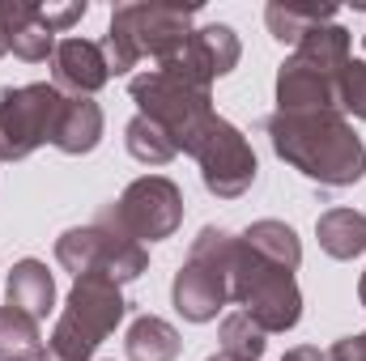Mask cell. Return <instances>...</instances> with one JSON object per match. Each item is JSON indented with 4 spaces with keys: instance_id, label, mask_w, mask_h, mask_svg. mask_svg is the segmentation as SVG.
Here are the masks:
<instances>
[{
    "instance_id": "1",
    "label": "cell",
    "mask_w": 366,
    "mask_h": 361,
    "mask_svg": "<svg viewBox=\"0 0 366 361\" xmlns=\"http://www.w3.org/2000/svg\"><path fill=\"white\" fill-rule=\"evenodd\" d=\"M273 153L290 162L298 175L320 187H354L366 175V145L341 111H307L285 115L273 111L264 119Z\"/></svg>"
},
{
    "instance_id": "2",
    "label": "cell",
    "mask_w": 366,
    "mask_h": 361,
    "mask_svg": "<svg viewBox=\"0 0 366 361\" xmlns=\"http://www.w3.org/2000/svg\"><path fill=\"white\" fill-rule=\"evenodd\" d=\"M192 21H196V4H119L107 21V34H102V51H107V64L111 73H128L137 68L141 60H167L175 56L187 34H192Z\"/></svg>"
},
{
    "instance_id": "3",
    "label": "cell",
    "mask_w": 366,
    "mask_h": 361,
    "mask_svg": "<svg viewBox=\"0 0 366 361\" xmlns=\"http://www.w3.org/2000/svg\"><path fill=\"white\" fill-rule=\"evenodd\" d=\"M128 302L111 276H77L69 289V302L56 319V332L47 336L43 361H94L98 345L124 323Z\"/></svg>"
},
{
    "instance_id": "4",
    "label": "cell",
    "mask_w": 366,
    "mask_h": 361,
    "mask_svg": "<svg viewBox=\"0 0 366 361\" xmlns=\"http://www.w3.org/2000/svg\"><path fill=\"white\" fill-rule=\"evenodd\" d=\"M234 247H239V238L217 230V225H204L192 238L187 264L175 272V285H171V302H175V310L187 323H213L217 310L230 302Z\"/></svg>"
},
{
    "instance_id": "5",
    "label": "cell",
    "mask_w": 366,
    "mask_h": 361,
    "mask_svg": "<svg viewBox=\"0 0 366 361\" xmlns=\"http://www.w3.org/2000/svg\"><path fill=\"white\" fill-rule=\"evenodd\" d=\"M230 302H239L243 315L252 323H260L269 336L298 327V319H302V293H298L294 272L260 260L243 238H239L234 264H230Z\"/></svg>"
},
{
    "instance_id": "6",
    "label": "cell",
    "mask_w": 366,
    "mask_h": 361,
    "mask_svg": "<svg viewBox=\"0 0 366 361\" xmlns=\"http://www.w3.org/2000/svg\"><path fill=\"white\" fill-rule=\"evenodd\" d=\"M56 260L60 268L77 276H111L115 285L137 280L141 272L149 268V251L145 243H137L132 234H124L107 213H98L90 225H73L56 238Z\"/></svg>"
},
{
    "instance_id": "7",
    "label": "cell",
    "mask_w": 366,
    "mask_h": 361,
    "mask_svg": "<svg viewBox=\"0 0 366 361\" xmlns=\"http://www.w3.org/2000/svg\"><path fill=\"white\" fill-rule=\"evenodd\" d=\"M128 93H132V102H137V115L154 119V123L179 145V153H192V149H196L200 132H204L209 119L217 115V111H213V93L196 90V86H187L179 77L162 73V68L137 73V77L128 81Z\"/></svg>"
},
{
    "instance_id": "8",
    "label": "cell",
    "mask_w": 366,
    "mask_h": 361,
    "mask_svg": "<svg viewBox=\"0 0 366 361\" xmlns=\"http://www.w3.org/2000/svg\"><path fill=\"white\" fill-rule=\"evenodd\" d=\"M60 106H64V93L51 81L0 90V158L4 162H21L39 145H51Z\"/></svg>"
},
{
    "instance_id": "9",
    "label": "cell",
    "mask_w": 366,
    "mask_h": 361,
    "mask_svg": "<svg viewBox=\"0 0 366 361\" xmlns=\"http://www.w3.org/2000/svg\"><path fill=\"white\" fill-rule=\"evenodd\" d=\"M192 158L200 162V179L209 187V195L217 200H239L252 191V183L260 175V162H256V149L252 141L222 115L209 119V128L200 132Z\"/></svg>"
},
{
    "instance_id": "10",
    "label": "cell",
    "mask_w": 366,
    "mask_h": 361,
    "mask_svg": "<svg viewBox=\"0 0 366 361\" xmlns=\"http://www.w3.org/2000/svg\"><path fill=\"white\" fill-rule=\"evenodd\" d=\"M102 213L137 243H162L183 225V191L167 175H141Z\"/></svg>"
},
{
    "instance_id": "11",
    "label": "cell",
    "mask_w": 366,
    "mask_h": 361,
    "mask_svg": "<svg viewBox=\"0 0 366 361\" xmlns=\"http://www.w3.org/2000/svg\"><path fill=\"white\" fill-rule=\"evenodd\" d=\"M239 56H243L239 34H234L230 26L213 21V26L192 30V34H187V43H183L175 56H167L158 68H162V73H171V77H179V81H187V86H196V90H209L217 77L234 73Z\"/></svg>"
},
{
    "instance_id": "12",
    "label": "cell",
    "mask_w": 366,
    "mask_h": 361,
    "mask_svg": "<svg viewBox=\"0 0 366 361\" xmlns=\"http://www.w3.org/2000/svg\"><path fill=\"white\" fill-rule=\"evenodd\" d=\"M337 77L311 60H302L298 51L285 56V64L277 68V111L285 115H307V111H341L337 106Z\"/></svg>"
},
{
    "instance_id": "13",
    "label": "cell",
    "mask_w": 366,
    "mask_h": 361,
    "mask_svg": "<svg viewBox=\"0 0 366 361\" xmlns=\"http://www.w3.org/2000/svg\"><path fill=\"white\" fill-rule=\"evenodd\" d=\"M111 81V64L102 43L90 39H60L51 51V86L64 98H94Z\"/></svg>"
},
{
    "instance_id": "14",
    "label": "cell",
    "mask_w": 366,
    "mask_h": 361,
    "mask_svg": "<svg viewBox=\"0 0 366 361\" xmlns=\"http://www.w3.org/2000/svg\"><path fill=\"white\" fill-rule=\"evenodd\" d=\"M0 34L9 51L30 64L56 51V30L43 21V4H30V0H0Z\"/></svg>"
},
{
    "instance_id": "15",
    "label": "cell",
    "mask_w": 366,
    "mask_h": 361,
    "mask_svg": "<svg viewBox=\"0 0 366 361\" xmlns=\"http://www.w3.org/2000/svg\"><path fill=\"white\" fill-rule=\"evenodd\" d=\"M98 141H102V106L94 98H64L51 145L69 158H81V153L98 149Z\"/></svg>"
},
{
    "instance_id": "16",
    "label": "cell",
    "mask_w": 366,
    "mask_h": 361,
    "mask_svg": "<svg viewBox=\"0 0 366 361\" xmlns=\"http://www.w3.org/2000/svg\"><path fill=\"white\" fill-rule=\"evenodd\" d=\"M4 306H17L26 310L30 319H47L51 306H56V276L47 272L43 260H17L9 272V302Z\"/></svg>"
},
{
    "instance_id": "17",
    "label": "cell",
    "mask_w": 366,
    "mask_h": 361,
    "mask_svg": "<svg viewBox=\"0 0 366 361\" xmlns=\"http://www.w3.org/2000/svg\"><path fill=\"white\" fill-rule=\"evenodd\" d=\"M320 251L332 260H358L366 251V213L358 208H328L315 221Z\"/></svg>"
},
{
    "instance_id": "18",
    "label": "cell",
    "mask_w": 366,
    "mask_h": 361,
    "mask_svg": "<svg viewBox=\"0 0 366 361\" xmlns=\"http://www.w3.org/2000/svg\"><path fill=\"white\" fill-rule=\"evenodd\" d=\"M179 349H183L179 332L167 319H158V315H137L128 336H124L128 361H175Z\"/></svg>"
},
{
    "instance_id": "19",
    "label": "cell",
    "mask_w": 366,
    "mask_h": 361,
    "mask_svg": "<svg viewBox=\"0 0 366 361\" xmlns=\"http://www.w3.org/2000/svg\"><path fill=\"white\" fill-rule=\"evenodd\" d=\"M239 238H243L260 260H269V264H277V268H285V272H298V264H302V243H298V234H294L285 221H277V217L252 221Z\"/></svg>"
},
{
    "instance_id": "20",
    "label": "cell",
    "mask_w": 366,
    "mask_h": 361,
    "mask_svg": "<svg viewBox=\"0 0 366 361\" xmlns=\"http://www.w3.org/2000/svg\"><path fill=\"white\" fill-rule=\"evenodd\" d=\"M47 345L39 332V319H30L17 306H0V361H43Z\"/></svg>"
},
{
    "instance_id": "21",
    "label": "cell",
    "mask_w": 366,
    "mask_h": 361,
    "mask_svg": "<svg viewBox=\"0 0 366 361\" xmlns=\"http://www.w3.org/2000/svg\"><path fill=\"white\" fill-rule=\"evenodd\" d=\"M332 17H337V4H281V0H273L264 9L269 34H273L277 43H290V47H298L307 30L332 21Z\"/></svg>"
},
{
    "instance_id": "22",
    "label": "cell",
    "mask_w": 366,
    "mask_h": 361,
    "mask_svg": "<svg viewBox=\"0 0 366 361\" xmlns=\"http://www.w3.org/2000/svg\"><path fill=\"white\" fill-rule=\"evenodd\" d=\"M124 149H128L141 166H167V162L179 158V145H175L154 119H145V115H132V119H128V128H124Z\"/></svg>"
},
{
    "instance_id": "23",
    "label": "cell",
    "mask_w": 366,
    "mask_h": 361,
    "mask_svg": "<svg viewBox=\"0 0 366 361\" xmlns=\"http://www.w3.org/2000/svg\"><path fill=\"white\" fill-rule=\"evenodd\" d=\"M294 51H298L302 60H311V64L328 68V73H341V68L350 64V30H345V26H337V21H324V26L307 30V34H302V43H298Z\"/></svg>"
},
{
    "instance_id": "24",
    "label": "cell",
    "mask_w": 366,
    "mask_h": 361,
    "mask_svg": "<svg viewBox=\"0 0 366 361\" xmlns=\"http://www.w3.org/2000/svg\"><path fill=\"white\" fill-rule=\"evenodd\" d=\"M269 332L260 327V323H252L243 310H234V315H226L222 319V327H217V340H222V353H230V357L239 361H260L264 357V340Z\"/></svg>"
},
{
    "instance_id": "25",
    "label": "cell",
    "mask_w": 366,
    "mask_h": 361,
    "mask_svg": "<svg viewBox=\"0 0 366 361\" xmlns=\"http://www.w3.org/2000/svg\"><path fill=\"white\" fill-rule=\"evenodd\" d=\"M337 106L341 115L366 119V60H350L337 77Z\"/></svg>"
},
{
    "instance_id": "26",
    "label": "cell",
    "mask_w": 366,
    "mask_h": 361,
    "mask_svg": "<svg viewBox=\"0 0 366 361\" xmlns=\"http://www.w3.org/2000/svg\"><path fill=\"white\" fill-rule=\"evenodd\" d=\"M90 13V4L86 0H77V4H43V21L60 34V30H69V26H77L81 17Z\"/></svg>"
},
{
    "instance_id": "27",
    "label": "cell",
    "mask_w": 366,
    "mask_h": 361,
    "mask_svg": "<svg viewBox=\"0 0 366 361\" xmlns=\"http://www.w3.org/2000/svg\"><path fill=\"white\" fill-rule=\"evenodd\" d=\"M328 361H366V332L337 340V345H332V353H328Z\"/></svg>"
},
{
    "instance_id": "28",
    "label": "cell",
    "mask_w": 366,
    "mask_h": 361,
    "mask_svg": "<svg viewBox=\"0 0 366 361\" xmlns=\"http://www.w3.org/2000/svg\"><path fill=\"white\" fill-rule=\"evenodd\" d=\"M358 302L366 306V272H362V280H358Z\"/></svg>"
},
{
    "instance_id": "29",
    "label": "cell",
    "mask_w": 366,
    "mask_h": 361,
    "mask_svg": "<svg viewBox=\"0 0 366 361\" xmlns=\"http://www.w3.org/2000/svg\"><path fill=\"white\" fill-rule=\"evenodd\" d=\"M204 361H239V357H230V353H213V357H204Z\"/></svg>"
},
{
    "instance_id": "30",
    "label": "cell",
    "mask_w": 366,
    "mask_h": 361,
    "mask_svg": "<svg viewBox=\"0 0 366 361\" xmlns=\"http://www.w3.org/2000/svg\"><path fill=\"white\" fill-rule=\"evenodd\" d=\"M4 51H9V43H4V34H0V56H4Z\"/></svg>"
},
{
    "instance_id": "31",
    "label": "cell",
    "mask_w": 366,
    "mask_h": 361,
    "mask_svg": "<svg viewBox=\"0 0 366 361\" xmlns=\"http://www.w3.org/2000/svg\"><path fill=\"white\" fill-rule=\"evenodd\" d=\"M0 162H4V158H0Z\"/></svg>"
},
{
    "instance_id": "32",
    "label": "cell",
    "mask_w": 366,
    "mask_h": 361,
    "mask_svg": "<svg viewBox=\"0 0 366 361\" xmlns=\"http://www.w3.org/2000/svg\"><path fill=\"white\" fill-rule=\"evenodd\" d=\"M362 43H366V39H362Z\"/></svg>"
}]
</instances>
